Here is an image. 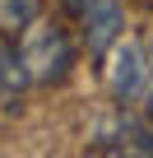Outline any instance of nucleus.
<instances>
[{"label":"nucleus","instance_id":"0eeeda50","mask_svg":"<svg viewBox=\"0 0 153 158\" xmlns=\"http://www.w3.org/2000/svg\"><path fill=\"white\" fill-rule=\"evenodd\" d=\"M60 5L74 14V19H84V10H88V0H60Z\"/></svg>","mask_w":153,"mask_h":158},{"label":"nucleus","instance_id":"7ed1b4c3","mask_svg":"<svg viewBox=\"0 0 153 158\" xmlns=\"http://www.w3.org/2000/svg\"><path fill=\"white\" fill-rule=\"evenodd\" d=\"M144 79H148V56H144V47L130 42V37H121V42L107 51V89H111L121 102H130V98L144 93Z\"/></svg>","mask_w":153,"mask_h":158},{"label":"nucleus","instance_id":"f03ea898","mask_svg":"<svg viewBox=\"0 0 153 158\" xmlns=\"http://www.w3.org/2000/svg\"><path fill=\"white\" fill-rule=\"evenodd\" d=\"M93 153H153V126L116 112V116H102L93 126Z\"/></svg>","mask_w":153,"mask_h":158},{"label":"nucleus","instance_id":"6e6552de","mask_svg":"<svg viewBox=\"0 0 153 158\" xmlns=\"http://www.w3.org/2000/svg\"><path fill=\"white\" fill-rule=\"evenodd\" d=\"M144 116H148V121H153V89H148V107H144Z\"/></svg>","mask_w":153,"mask_h":158},{"label":"nucleus","instance_id":"39448f33","mask_svg":"<svg viewBox=\"0 0 153 158\" xmlns=\"http://www.w3.org/2000/svg\"><path fill=\"white\" fill-rule=\"evenodd\" d=\"M33 19H42V0H0V33H23Z\"/></svg>","mask_w":153,"mask_h":158},{"label":"nucleus","instance_id":"20e7f679","mask_svg":"<svg viewBox=\"0 0 153 158\" xmlns=\"http://www.w3.org/2000/svg\"><path fill=\"white\" fill-rule=\"evenodd\" d=\"M125 33V14L116 0H88V10H84V47L88 56H107Z\"/></svg>","mask_w":153,"mask_h":158},{"label":"nucleus","instance_id":"423d86ee","mask_svg":"<svg viewBox=\"0 0 153 158\" xmlns=\"http://www.w3.org/2000/svg\"><path fill=\"white\" fill-rule=\"evenodd\" d=\"M23 84H28V70H23L19 51H10L5 42H0V102H5V98H14Z\"/></svg>","mask_w":153,"mask_h":158},{"label":"nucleus","instance_id":"f257e3e1","mask_svg":"<svg viewBox=\"0 0 153 158\" xmlns=\"http://www.w3.org/2000/svg\"><path fill=\"white\" fill-rule=\"evenodd\" d=\"M19 60L28 70V84H56V79H65L70 65H74L70 33L60 23H51V19H33L19 33Z\"/></svg>","mask_w":153,"mask_h":158}]
</instances>
